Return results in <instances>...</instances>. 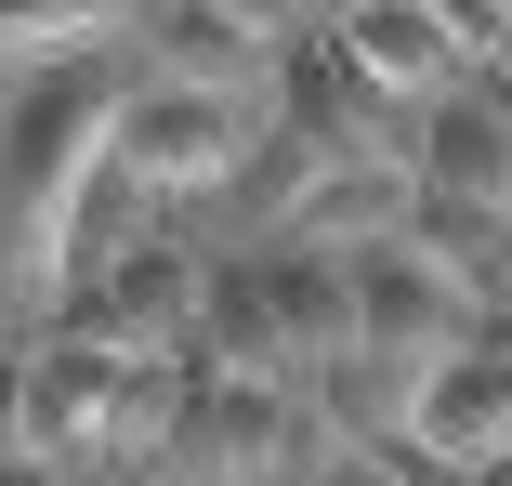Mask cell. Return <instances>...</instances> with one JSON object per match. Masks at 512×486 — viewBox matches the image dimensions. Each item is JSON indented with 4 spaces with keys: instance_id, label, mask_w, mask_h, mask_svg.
Listing matches in <instances>:
<instances>
[{
    "instance_id": "16",
    "label": "cell",
    "mask_w": 512,
    "mask_h": 486,
    "mask_svg": "<svg viewBox=\"0 0 512 486\" xmlns=\"http://www.w3.org/2000/svg\"><path fill=\"white\" fill-rule=\"evenodd\" d=\"M316 486H407V473H394L381 447H329V473H316Z\"/></svg>"
},
{
    "instance_id": "4",
    "label": "cell",
    "mask_w": 512,
    "mask_h": 486,
    "mask_svg": "<svg viewBox=\"0 0 512 486\" xmlns=\"http://www.w3.org/2000/svg\"><path fill=\"white\" fill-rule=\"evenodd\" d=\"M53 316L92 329V342H119V355H171L184 316H197V250H184V224H145L132 250H106L92 276H66Z\"/></svg>"
},
{
    "instance_id": "10",
    "label": "cell",
    "mask_w": 512,
    "mask_h": 486,
    "mask_svg": "<svg viewBox=\"0 0 512 486\" xmlns=\"http://www.w3.org/2000/svg\"><path fill=\"white\" fill-rule=\"evenodd\" d=\"M407 184H460V198H512V132L473 106V79L407 106Z\"/></svg>"
},
{
    "instance_id": "15",
    "label": "cell",
    "mask_w": 512,
    "mask_h": 486,
    "mask_svg": "<svg viewBox=\"0 0 512 486\" xmlns=\"http://www.w3.org/2000/svg\"><path fill=\"white\" fill-rule=\"evenodd\" d=\"M473 106L512 132V40H499V53H473Z\"/></svg>"
},
{
    "instance_id": "5",
    "label": "cell",
    "mask_w": 512,
    "mask_h": 486,
    "mask_svg": "<svg viewBox=\"0 0 512 486\" xmlns=\"http://www.w3.org/2000/svg\"><path fill=\"white\" fill-rule=\"evenodd\" d=\"M119 381H132V355L119 342H92V329H40L27 342V421H14V447H40V460H66V473H106V421H119Z\"/></svg>"
},
{
    "instance_id": "2",
    "label": "cell",
    "mask_w": 512,
    "mask_h": 486,
    "mask_svg": "<svg viewBox=\"0 0 512 486\" xmlns=\"http://www.w3.org/2000/svg\"><path fill=\"white\" fill-rule=\"evenodd\" d=\"M250 92H197V79H132L119 92V132H106V158H132L158 198L184 211V198H224L237 184V158H250Z\"/></svg>"
},
{
    "instance_id": "3",
    "label": "cell",
    "mask_w": 512,
    "mask_h": 486,
    "mask_svg": "<svg viewBox=\"0 0 512 486\" xmlns=\"http://www.w3.org/2000/svg\"><path fill=\"white\" fill-rule=\"evenodd\" d=\"M276 119L316 145V158H407V106H394V92L342 53V27H329V14L276 40Z\"/></svg>"
},
{
    "instance_id": "18",
    "label": "cell",
    "mask_w": 512,
    "mask_h": 486,
    "mask_svg": "<svg viewBox=\"0 0 512 486\" xmlns=\"http://www.w3.org/2000/svg\"><path fill=\"white\" fill-rule=\"evenodd\" d=\"M14 421H27V355H0V447H14Z\"/></svg>"
},
{
    "instance_id": "1",
    "label": "cell",
    "mask_w": 512,
    "mask_h": 486,
    "mask_svg": "<svg viewBox=\"0 0 512 486\" xmlns=\"http://www.w3.org/2000/svg\"><path fill=\"white\" fill-rule=\"evenodd\" d=\"M119 66L92 53H40L14 92H0V303H40L66 289V211H79V171L106 158L119 132Z\"/></svg>"
},
{
    "instance_id": "14",
    "label": "cell",
    "mask_w": 512,
    "mask_h": 486,
    "mask_svg": "<svg viewBox=\"0 0 512 486\" xmlns=\"http://www.w3.org/2000/svg\"><path fill=\"white\" fill-rule=\"evenodd\" d=\"M224 14H237L250 40H289V27H316V0H224Z\"/></svg>"
},
{
    "instance_id": "13",
    "label": "cell",
    "mask_w": 512,
    "mask_h": 486,
    "mask_svg": "<svg viewBox=\"0 0 512 486\" xmlns=\"http://www.w3.org/2000/svg\"><path fill=\"white\" fill-rule=\"evenodd\" d=\"M106 27H119V0H0V53H79Z\"/></svg>"
},
{
    "instance_id": "6",
    "label": "cell",
    "mask_w": 512,
    "mask_h": 486,
    "mask_svg": "<svg viewBox=\"0 0 512 486\" xmlns=\"http://www.w3.org/2000/svg\"><path fill=\"white\" fill-rule=\"evenodd\" d=\"M342 276H355V342H368V355H447V342L473 329L460 276H434L407 237H368V250H342Z\"/></svg>"
},
{
    "instance_id": "7",
    "label": "cell",
    "mask_w": 512,
    "mask_h": 486,
    "mask_svg": "<svg viewBox=\"0 0 512 486\" xmlns=\"http://www.w3.org/2000/svg\"><path fill=\"white\" fill-rule=\"evenodd\" d=\"M329 27H342V53L394 92V106H421V92L473 79V40L434 14V0H329Z\"/></svg>"
},
{
    "instance_id": "17",
    "label": "cell",
    "mask_w": 512,
    "mask_h": 486,
    "mask_svg": "<svg viewBox=\"0 0 512 486\" xmlns=\"http://www.w3.org/2000/svg\"><path fill=\"white\" fill-rule=\"evenodd\" d=\"M0 486H66V460H40V447H0Z\"/></svg>"
},
{
    "instance_id": "12",
    "label": "cell",
    "mask_w": 512,
    "mask_h": 486,
    "mask_svg": "<svg viewBox=\"0 0 512 486\" xmlns=\"http://www.w3.org/2000/svg\"><path fill=\"white\" fill-rule=\"evenodd\" d=\"M145 53H158V79H197V92H250V79H276V40H250L224 0H158Z\"/></svg>"
},
{
    "instance_id": "8",
    "label": "cell",
    "mask_w": 512,
    "mask_h": 486,
    "mask_svg": "<svg viewBox=\"0 0 512 486\" xmlns=\"http://www.w3.org/2000/svg\"><path fill=\"white\" fill-rule=\"evenodd\" d=\"M407 250H421L434 276H460V303H512V198H460V184H407Z\"/></svg>"
},
{
    "instance_id": "11",
    "label": "cell",
    "mask_w": 512,
    "mask_h": 486,
    "mask_svg": "<svg viewBox=\"0 0 512 486\" xmlns=\"http://www.w3.org/2000/svg\"><path fill=\"white\" fill-rule=\"evenodd\" d=\"M263 303H276V342H289V368H316V355H342L355 342V276H342V250H263Z\"/></svg>"
},
{
    "instance_id": "9",
    "label": "cell",
    "mask_w": 512,
    "mask_h": 486,
    "mask_svg": "<svg viewBox=\"0 0 512 486\" xmlns=\"http://www.w3.org/2000/svg\"><path fill=\"white\" fill-rule=\"evenodd\" d=\"M394 224H407V158H316L302 198L276 211L289 250H368V237H394Z\"/></svg>"
}]
</instances>
